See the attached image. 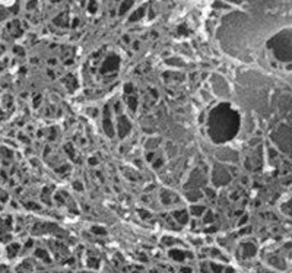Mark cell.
<instances>
[{"mask_svg":"<svg viewBox=\"0 0 292 273\" xmlns=\"http://www.w3.org/2000/svg\"><path fill=\"white\" fill-rule=\"evenodd\" d=\"M117 64H118V57H115V56L108 57L107 60H105V63L102 64V72H108V70H111V69H115Z\"/></svg>","mask_w":292,"mask_h":273,"instance_id":"obj_2","label":"cell"},{"mask_svg":"<svg viewBox=\"0 0 292 273\" xmlns=\"http://www.w3.org/2000/svg\"><path fill=\"white\" fill-rule=\"evenodd\" d=\"M281 40L282 41L279 42V44H270V46L275 48V53H276V54L282 48L281 58H283V60H289V54H291V50H289V34H286V32L281 34Z\"/></svg>","mask_w":292,"mask_h":273,"instance_id":"obj_1","label":"cell"},{"mask_svg":"<svg viewBox=\"0 0 292 273\" xmlns=\"http://www.w3.org/2000/svg\"><path fill=\"white\" fill-rule=\"evenodd\" d=\"M63 19H66V15H64V13H63V15H60L59 18H56V19H54V24H56V25H60V26L67 25L66 22H63Z\"/></svg>","mask_w":292,"mask_h":273,"instance_id":"obj_5","label":"cell"},{"mask_svg":"<svg viewBox=\"0 0 292 273\" xmlns=\"http://www.w3.org/2000/svg\"><path fill=\"white\" fill-rule=\"evenodd\" d=\"M132 5H133V0H124L123 3H121V6H120V13H124Z\"/></svg>","mask_w":292,"mask_h":273,"instance_id":"obj_4","label":"cell"},{"mask_svg":"<svg viewBox=\"0 0 292 273\" xmlns=\"http://www.w3.org/2000/svg\"><path fill=\"white\" fill-rule=\"evenodd\" d=\"M88 9H89L91 13H94V12L97 11V3H95V0H89V6H88Z\"/></svg>","mask_w":292,"mask_h":273,"instance_id":"obj_6","label":"cell"},{"mask_svg":"<svg viewBox=\"0 0 292 273\" xmlns=\"http://www.w3.org/2000/svg\"><path fill=\"white\" fill-rule=\"evenodd\" d=\"M35 5H37V0H31V2L28 3V9H32Z\"/></svg>","mask_w":292,"mask_h":273,"instance_id":"obj_7","label":"cell"},{"mask_svg":"<svg viewBox=\"0 0 292 273\" xmlns=\"http://www.w3.org/2000/svg\"><path fill=\"white\" fill-rule=\"evenodd\" d=\"M143 15H145V9H143V7H140V9H137V11L134 12L133 15L130 16V21H132V22L139 21V19H140V18H142Z\"/></svg>","mask_w":292,"mask_h":273,"instance_id":"obj_3","label":"cell"}]
</instances>
